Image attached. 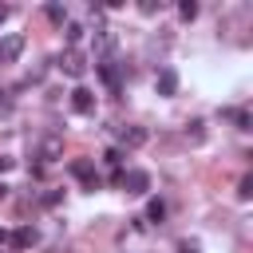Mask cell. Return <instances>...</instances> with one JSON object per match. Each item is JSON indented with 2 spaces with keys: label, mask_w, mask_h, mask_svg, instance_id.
Returning a JSON list of instances; mask_svg holds the SVG:
<instances>
[{
  "label": "cell",
  "mask_w": 253,
  "mask_h": 253,
  "mask_svg": "<svg viewBox=\"0 0 253 253\" xmlns=\"http://www.w3.org/2000/svg\"><path fill=\"white\" fill-rule=\"evenodd\" d=\"M59 67H63L71 79H79V75L87 71V59H83V51H79V47H67V51L59 55Z\"/></svg>",
  "instance_id": "cell-1"
},
{
  "label": "cell",
  "mask_w": 253,
  "mask_h": 253,
  "mask_svg": "<svg viewBox=\"0 0 253 253\" xmlns=\"http://www.w3.org/2000/svg\"><path fill=\"white\" fill-rule=\"evenodd\" d=\"M119 182L126 186V194H146L150 190V174L146 170H126V174H119Z\"/></svg>",
  "instance_id": "cell-2"
},
{
  "label": "cell",
  "mask_w": 253,
  "mask_h": 253,
  "mask_svg": "<svg viewBox=\"0 0 253 253\" xmlns=\"http://www.w3.org/2000/svg\"><path fill=\"white\" fill-rule=\"evenodd\" d=\"M20 51H24V36H4V40H0V63L20 59Z\"/></svg>",
  "instance_id": "cell-3"
},
{
  "label": "cell",
  "mask_w": 253,
  "mask_h": 253,
  "mask_svg": "<svg viewBox=\"0 0 253 253\" xmlns=\"http://www.w3.org/2000/svg\"><path fill=\"white\" fill-rule=\"evenodd\" d=\"M71 107H75L79 115H91V111H95V95H91L87 87H75V91H71Z\"/></svg>",
  "instance_id": "cell-4"
},
{
  "label": "cell",
  "mask_w": 253,
  "mask_h": 253,
  "mask_svg": "<svg viewBox=\"0 0 253 253\" xmlns=\"http://www.w3.org/2000/svg\"><path fill=\"white\" fill-rule=\"evenodd\" d=\"M59 154H63V138H59V134H47V138L40 142V158H43V162H55Z\"/></svg>",
  "instance_id": "cell-5"
},
{
  "label": "cell",
  "mask_w": 253,
  "mask_h": 253,
  "mask_svg": "<svg viewBox=\"0 0 253 253\" xmlns=\"http://www.w3.org/2000/svg\"><path fill=\"white\" fill-rule=\"evenodd\" d=\"M154 87H158V95H174V91H178V75H174V67H162L158 79H154Z\"/></svg>",
  "instance_id": "cell-6"
},
{
  "label": "cell",
  "mask_w": 253,
  "mask_h": 253,
  "mask_svg": "<svg viewBox=\"0 0 253 253\" xmlns=\"http://www.w3.org/2000/svg\"><path fill=\"white\" fill-rule=\"evenodd\" d=\"M71 174H75L79 182L95 186V162H91V158H75V162H71Z\"/></svg>",
  "instance_id": "cell-7"
},
{
  "label": "cell",
  "mask_w": 253,
  "mask_h": 253,
  "mask_svg": "<svg viewBox=\"0 0 253 253\" xmlns=\"http://www.w3.org/2000/svg\"><path fill=\"white\" fill-rule=\"evenodd\" d=\"M12 245H16V249H28V245H36V229H32V225L16 229V233H12Z\"/></svg>",
  "instance_id": "cell-8"
},
{
  "label": "cell",
  "mask_w": 253,
  "mask_h": 253,
  "mask_svg": "<svg viewBox=\"0 0 253 253\" xmlns=\"http://www.w3.org/2000/svg\"><path fill=\"white\" fill-rule=\"evenodd\" d=\"M123 142H126V146H142V142H146V130H142V126H130V130H123Z\"/></svg>",
  "instance_id": "cell-9"
},
{
  "label": "cell",
  "mask_w": 253,
  "mask_h": 253,
  "mask_svg": "<svg viewBox=\"0 0 253 253\" xmlns=\"http://www.w3.org/2000/svg\"><path fill=\"white\" fill-rule=\"evenodd\" d=\"M99 75L107 79V87H111V91H119V71H115L111 63H99Z\"/></svg>",
  "instance_id": "cell-10"
},
{
  "label": "cell",
  "mask_w": 253,
  "mask_h": 253,
  "mask_svg": "<svg viewBox=\"0 0 253 253\" xmlns=\"http://www.w3.org/2000/svg\"><path fill=\"white\" fill-rule=\"evenodd\" d=\"M178 16H182V20H194V16H198V4H194V0H182V4H178Z\"/></svg>",
  "instance_id": "cell-11"
},
{
  "label": "cell",
  "mask_w": 253,
  "mask_h": 253,
  "mask_svg": "<svg viewBox=\"0 0 253 253\" xmlns=\"http://www.w3.org/2000/svg\"><path fill=\"white\" fill-rule=\"evenodd\" d=\"M146 217H150V221H162V217H166V206H162V202H150V206H146Z\"/></svg>",
  "instance_id": "cell-12"
},
{
  "label": "cell",
  "mask_w": 253,
  "mask_h": 253,
  "mask_svg": "<svg viewBox=\"0 0 253 253\" xmlns=\"http://www.w3.org/2000/svg\"><path fill=\"white\" fill-rule=\"evenodd\" d=\"M47 20H51V24H63V20H67V12H63L59 4H47Z\"/></svg>",
  "instance_id": "cell-13"
},
{
  "label": "cell",
  "mask_w": 253,
  "mask_h": 253,
  "mask_svg": "<svg viewBox=\"0 0 253 253\" xmlns=\"http://www.w3.org/2000/svg\"><path fill=\"white\" fill-rule=\"evenodd\" d=\"M63 32H67V43H71V47H75V43L83 40V28H79V24H67Z\"/></svg>",
  "instance_id": "cell-14"
},
{
  "label": "cell",
  "mask_w": 253,
  "mask_h": 253,
  "mask_svg": "<svg viewBox=\"0 0 253 253\" xmlns=\"http://www.w3.org/2000/svg\"><path fill=\"white\" fill-rule=\"evenodd\" d=\"M237 194H241V198H249V194H253V178H241V186H237Z\"/></svg>",
  "instance_id": "cell-15"
},
{
  "label": "cell",
  "mask_w": 253,
  "mask_h": 253,
  "mask_svg": "<svg viewBox=\"0 0 253 253\" xmlns=\"http://www.w3.org/2000/svg\"><path fill=\"white\" fill-rule=\"evenodd\" d=\"M233 123H237V126L245 130V126H249V115H245V111H233Z\"/></svg>",
  "instance_id": "cell-16"
},
{
  "label": "cell",
  "mask_w": 253,
  "mask_h": 253,
  "mask_svg": "<svg viewBox=\"0 0 253 253\" xmlns=\"http://www.w3.org/2000/svg\"><path fill=\"white\" fill-rule=\"evenodd\" d=\"M178 253H198V245H194V241H182V249H178Z\"/></svg>",
  "instance_id": "cell-17"
},
{
  "label": "cell",
  "mask_w": 253,
  "mask_h": 253,
  "mask_svg": "<svg viewBox=\"0 0 253 253\" xmlns=\"http://www.w3.org/2000/svg\"><path fill=\"white\" fill-rule=\"evenodd\" d=\"M0 245H12V233L8 229H0Z\"/></svg>",
  "instance_id": "cell-18"
},
{
  "label": "cell",
  "mask_w": 253,
  "mask_h": 253,
  "mask_svg": "<svg viewBox=\"0 0 253 253\" xmlns=\"http://www.w3.org/2000/svg\"><path fill=\"white\" fill-rule=\"evenodd\" d=\"M8 166H12V158H0V174H4V170H8Z\"/></svg>",
  "instance_id": "cell-19"
},
{
  "label": "cell",
  "mask_w": 253,
  "mask_h": 253,
  "mask_svg": "<svg viewBox=\"0 0 253 253\" xmlns=\"http://www.w3.org/2000/svg\"><path fill=\"white\" fill-rule=\"evenodd\" d=\"M4 20H8V8H4V4H0V24H4Z\"/></svg>",
  "instance_id": "cell-20"
}]
</instances>
